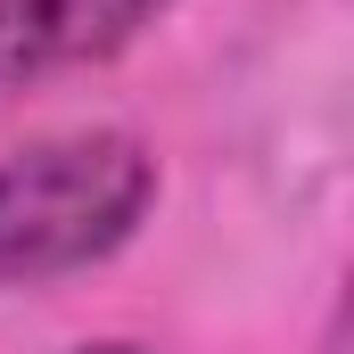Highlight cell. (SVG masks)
Instances as JSON below:
<instances>
[{
  "label": "cell",
  "instance_id": "cell-1",
  "mask_svg": "<svg viewBox=\"0 0 354 354\" xmlns=\"http://www.w3.org/2000/svg\"><path fill=\"white\" fill-rule=\"evenodd\" d=\"M157 206V149L115 124L41 132L0 157V297L75 280L140 239Z\"/></svg>",
  "mask_w": 354,
  "mask_h": 354
},
{
  "label": "cell",
  "instance_id": "cell-2",
  "mask_svg": "<svg viewBox=\"0 0 354 354\" xmlns=\"http://www.w3.org/2000/svg\"><path fill=\"white\" fill-rule=\"evenodd\" d=\"M174 0H0V99L58 75L107 66Z\"/></svg>",
  "mask_w": 354,
  "mask_h": 354
},
{
  "label": "cell",
  "instance_id": "cell-3",
  "mask_svg": "<svg viewBox=\"0 0 354 354\" xmlns=\"http://www.w3.org/2000/svg\"><path fill=\"white\" fill-rule=\"evenodd\" d=\"M66 354H157V346H140V338H83V346H66Z\"/></svg>",
  "mask_w": 354,
  "mask_h": 354
}]
</instances>
